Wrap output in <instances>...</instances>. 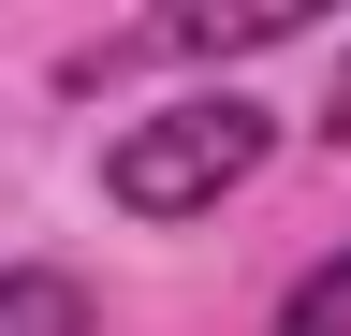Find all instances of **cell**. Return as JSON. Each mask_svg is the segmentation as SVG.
Wrapping results in <instances>:
<instances>
[{"label":"cell","instance_id":"4","mask_svg":"<svg viewBox=\"0 0 351 336\" xmlns=\"http://www.w3.org/2000/svg\"><path fill=\"white\" fill-rule=\"evenodd\" d=\"M322 146H351V59H337V103H322Z\"/></svg>","mask_w":351,"mask_h":336},{"label":"cell","instance_id":"2","mask_svg":"<svg viewBox=\"0 0 351 336\" xmlns=\"http://www.w3.org/2000/svg\"><path fill=\"white\" fill-rule=\"evenodd\" d=\"M0 336H103V307L59 263H0Z\"/></svg>","mask_w":351,"mask_h":336},{"label":"cell","instance_id":"3","mask_svg":"<svg viewBox=\"0 0 351 336\" xmlns=\"http://www.w3.org/2000/svg\"><path fill=\"white\" fill-rule=\"evenodd\" d=\"M278 336H351V248H337V263H322V278L278 307Z\"/></svg>","mask_w":351,"mask_h":336},{"label":"cell","instance_id":"1","mask_svg":"<svg viewBox=\"0 0 351 336\" xmlns=\"http://www.w3.org/2000/svg\"><path fill=\"white\" fill-rule=\"evenodd\" d=\"M263 161H278V117H263L249 88H191V103L132 117V132L103 146V205L117 220H205V205H234Z\"/></svg>","mask_w":351,"mask_h":336}]
</instances>
